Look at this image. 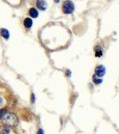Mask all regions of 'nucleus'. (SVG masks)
<instances>
[{"label":"nucleus","mask_w":119,"mask_h":134,"mask_svg":"<svg viewBox=\"0 0 119 134\" xmlns=\"http://www.w3.org/2000/svg\"><path fill=\"white\" fill-rule=\"evenodd\" d=\"M0 120L3 122L4 124H7L12 127H16L19 124V119L16 114L8 111L6 112V114L2 116V118Z\"/></svg>","instance_id":"obj_1"},{"label":"nucleus","mask_w":119,"mask_h":134,"mask_svg":"<svg viewBox=\"0 0 119 134\" xmlns=\"http://www.w3.org/2000/svg\"><path fill=\"white\" fill-rule=\"evenodd\" d=\"M62 10L64 14H72L74 10V4L71 0H66L62 5Z\"/></svg>","instance_id":"obj_2"},{"label":"nucleus","mask_w":119,"mask_h":134,"mask_svg":"<svg viewBox=\"0 0 119 134\" xmlns=\"http://www.w3.org/2000/svg\"><path fill=\"white\" fill-rule=\"evenodd\" d=\"M0 134H17V132L13 129L12 126L3 124L0 126Z\"/></svg>","instance_id":"obj_3"},{"label":"nucleus","mask_w":119,"mask_h":134,"mask_svg":"<svg viewBox=\"0 0 119 134\" xmlns=\"http://www.w3.org/2000/svg\"><path fill=\"white\" fill-rule=\"evenodd\" d=\"M106 73V68L103 65H99L95 68V75L98 77H103Z\"/></svg>","instance_id":"obj_4"},{"label":"nucleus","mask_w":119,"mask_h":134,"mask_svg":"<svg viewBox=\"0 0 119 134\" xmlns=\"http://www.w3.org/2000/svg\"><path fill=\"white\" fill-rule=\"evenodd\" d=\"M36 6L40 10H46L47 7V4L45 0H37L36 2Z\"/></svg>","instance_id":"obj_5"},{"label":"nucleus","mask_w":119,"mask_h":134,"mask_svg":"<svg viewBox=\"0 0 119 134\" xmlns=\"http://www.w3.org/2000/svg\"><path fill=\"white\" fill-rule=\"evenodd\" d=\"M32 24H33V21L31 18H29V17H27V18L24 19V21H23V25H24V27L26 29H30V28L32 27Z\"/></svg>","instance_id":"obj_6"},{"label":"nucleus","mask_w":119,"mask_h":134,"mask_svg":"<svg viewBox=\"0 0 119 134\" xmlns=\"http://www.w3.org/2000/svg\"><path fill=\"white\" fill-rule=\"evenodd\" d=\"M0 35L3 37L4 38H6V40H8L9 37H10V33L6 29H5V28H2V29H0Z\"/></svg>","instance_id":"obj_7"},{"label":"nucleus","mask_w":119,"mask_h":134,"mask_svg":"<svg viewBox=\"0 0 119 134\" xmlns=\"http://www.w3.org/2000/svg\"><path fill=\"white\" fill-rule=\"evenodd\" d=\"M29 14L32 18H37V17L39 16V12L35 7H31V9L29 10Z\"/></svg>","instance_id":"obj_8"},{"label":"nucleus","mask_w":119,"mask_h":134,"mask_svg":"<svg viewBox=\"0 0 119 134\" xmlns=\"http://www.w3.org/2000/svg\"><path fill=\"white\" fill-rule=\"evenodd\" d=\"M92 81H93L95 84H97V85H98V84L102 83V79H101L100 77H98L97 75L94 74L93 76H92Z\"/></svg>","instance_id":"obj_9"},{"label":"nucleus","mask_w":119,"mask_h":134,"mask_svg":"<svg viewBox=\"0 0 119 134\" xmlns=\"http://www.w3.org/2000/svg\"><path fill=\"white\" fill-rule=\"evenodd\" d=\"M95 55H96L97 57H99L102 55V50H101V47H95Z\"/></svg>","instance_id":"obj_10"},{"label":"nucleus","mask_w":119,"mask_h":134,"mask_svg":"<svg viewBox=\"0 0 119 134\" xmlns=\"http://www.w3.org/2000/svg\"><path fill=\"white\" fill-rule=\"evenodd\" d=\"M7 111L6 109H3V108H0V119L2 118V116L4 115V114H6V112Z\"/></svg>","instance_id":"obj_11"},{"label":"nucleus","mask_w":119,"mask_h":134,"mask_svg":"<svg viewBox=\"0 0 119 134\" xmlns=\"http://www.w3.org/2000/svg\"><path fill=\"white\" fill-rule=\"evenodd\" d=\"M37 134H44V131L42 129H40L38 131V132H37Z\"/></svg>","instance_id":"obj_12"},{"label":"nucleus","mask_w":119,"mask_h":134,"mask_svg":"<svg viewBox=\"0 0 119 134\" xmlns=\"http://www.w3.org/2000/svg\"><path fill=\"white\" fill-rule=\"evenodd\" d=\"M35 102V98H34V94L31 95V103H34Z\"/></svg>","instance_id":"obj_13"},{"label":"nucleus","mask_w":119,"mask_h":134,"mask_svg":"<svg viewBox=\"0 0 119 134\" xmlns=\"http://www.w3.org/2000/svg\"><path fill=\"white\" fill-rule=\"evenodd\" d=\"M66 74H67V76H68V77H70V76H71V74H72V73H71L70 71L67 70V71H66Z\"/></svg>","instance_id":"obj_14"},{"label":"nucleus","mask_w":119,"mask_h":134,"mask_svg":"<svg viewBox=\"0 0 119 134\" xmlns=\"http://www.w3.org/2000/svg\"><path fill=\"white\" fill-rule=\"evenodd\" d=\"M2 105H3V99H2V98L0 97V107H1Z\"/></svg>","instance_id":"obj_15"},{"label":"nucleus","mask_w":119,"mask_h":134,"mask_svg":"<svg viewBox=\"0 0 119 134\" xmlns=\"http://www.w3.org/2000/svg\"><path fill=\"white\" fill-rule=\"evenodd\" d=\"M54 1H55V3H58V2H59L60 0H54Z\"/></svg>","instance_id":"obj_16"}]
</instances>
